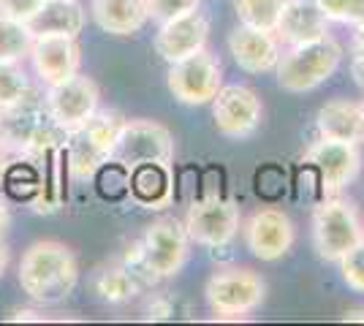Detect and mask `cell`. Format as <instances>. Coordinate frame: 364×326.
I'll use <instances>...</instances> for the list:
<instances>
[{
  "instance_id": "2e32d148",
  "label": "cell",
  "mask_w": 364,
  "mask_h": 326,
  "mask_svg": "<svg viewBox=\"0 0 364 326\" xmlns=\"http://www.w3.org/2000/svg\"><path fill=\"white\" fill-rule=\"evenodd\" d=\"M210 38V22L201 11H188L168 22H161L155 33V52L166 63H177L193 52H201Z\"/></svg>"
},
{
  "instance_id": "8fae6325",
  "label": "cell",
  "mask_w": 364,
  "mask_h": 326,
  "mask_svg": "<svg viewBox=\"0 0 364 326\" xmlns=\"http://www.w3.org/2000/svg\"><path fill=\"white\" fill-rule=\"evenodd\" d=\"M44 104L55 125L63 128L65 134H71L76 128H82L98 112V85L90 77L74 74L65 82L49 85Z\"/></svg>"
},
{
  "instance_id": "cb8c5ba5",
  "label": "cell",
  "mask_w": 364,
  "mask_h": 326,
  "mask_svg": "<svg viewBox=\"0 0 364 326\" xmlns=\"http://www.w3.org/2000/svg\"><path fill=\"white\" fill-rule=\"evenodd\" d=\"M283 3L286 0H234V9H237L240 25L274 33L280 11H283Z\"/></svg>"
},
{
  "instance_id": "484cf974",
  "label": "cell",
  "mask_w": 364,
  "mask_h": 326,
  "mask_svg": "<svg viewBox=\"0 0 364 326\" xmlns=\"http://www.w3.org/2000/svg\"><path fill=\"white\" fill-rule=\"evenodd\" d=\"M28 93H31V85L19 63H0V109L14 107Z\"/></svg>"
},
{
  "instance_id": "836d02e7",
  "label": "cell",
  "mask_w": 364,
  "mask_h": 326,
  "mask_svg": "<svg viewBox=\"0 0 364 326\" xmlns=\"http://www.w3.org/2000/svg\"><path fill=\"white\" fill-rule=\"evenodd\" d=\"M6 266H9V248H6V242L0 239V278H3Z\"/></svg>"
},
{
  "instance_id": "83f0119b",
  "label": "cell",
  "mask_w": 364,
  "mask_h": 326,
  "mask_svg": "<svg viewBox=\"0 0 364 326\" xmlns=\"http://www.w3.org/2000/svg\"><path fill=\"white\" fill-rule=\"evenodd\" d=\"M340 272L353 291H364V239L340 259Z\"/></svg>"
},
{
  "instance_id": "5b68a950",
  "label": "cell",
  "mask_w": 364,
  "mask_h": 326,
  "mask_svg": "<svg viewBox=\"0 0 364 326\" xmlns=\"http://www.w3.org/2000/svg\"><path fill=\"white\" fill-rule=\"evenodd\" d=\"M204 296L218 318H242L261 308L267 283L247 266H223L207 280Z\"/></svg>"
},
{
  "instance_id": "e0dca14e",
  "label": "cell",
  "mask_w": 364,
  "mask_h": 326,
  "mask_svg": "<svg viewBox=\"0 0 364 326\" xmlns=\"http://www.w3.org/2000/svg\"><path fill=\"white\" fill-rule=\"evenodd\" d=\"M228 49L234 63L247 71V74H267L274 71V65L280 60V41L272 31H258L240 25L228 36Z\"/></svg>"
},
{
  "instance_id": "ac0fdd59",
  "label": "cell",
  "mask_w": 364,
  "mask_h": 326,
  "mask_svg": "<svg viewBox=\"0 0 364 326\" xmlns=\"http://www.w3.org/2000/svg\"><path fill=\"white\" fill-rule=\"evenodd\" d=\"M326 25L329 19L318 9L316 0H286L274 33H277V41L296 47V44L318 41L323 36H329Z\"/></svg>"
},
{
  "instance_id": "7402d4cb",
  "label": "cell",
  "mask_w": 364,
  "mask_h": 326,
  "mask_svg": "<svg viewBox=\"0 0 364 326\" xmlns=\"http://www.w3.org/2000/svg\"><path fill=\"white\" fill-rule=\"evenodd\" d=\"M131 193L141 204H150L161 210L171 199V180H168V166L161 163H141L131 169Z\"/></svg>"
},
{
  "instance_id": "7a4b0ae2",
  "label": "cell",
  "mask_w": 364,
  "mask_h": 326,
  "mask_svg": "<svg viewBox=\"0 0 364 326\" xmlns=\"http://www.w3.org/2000/svg\"><path fill=\"white\" fill-rule=\"evenodd\" d=\"M340 60H343V47L332 36L296 44L286 55H280V60L274 65L277 85L289 93H310L340 68Z\"/></svg>"
},
{
  "instance_id": "8d00e7d4",
  "label": "cell",
  "mask_w": 364,
  "mask_h": 326,
  "mask_svg": "<svg viewBox=\"0 0 364 326\" xmlns=\"http://www.w3.org/2000/svg\"><path fill=\"white\" fill-rule=\"evenodd\" d=\"M362 109H364V101H362Z\"/></svg>"
},
{
  "instance_id": "9c48e42d",
  "label": "cell",
  "mask_w": 364,
  "mask_h": 326,
  "mask_svg": "<svg viewBox=\"0 0 364 326\" xmlns=\"http://www.w3.org/2000/svg\"><path fill=\"white\" fill-rule=\"evenodd\" d=\"M220 87H223L220 63L207 49L171 63L168 68V90L180 104H188V107L210 104Z\"/></svg>"
},
{
  "instance_id": "d590c367",
  "label": "cell",
  "mask_w": 364,
  "mask_h": 326,
  "mask_svg": "<svg viewBox=\"0 0 364 326\" xmlns=\"http://www.w3.org/2000/svg\"><path fill=\"white\" fill-rule=\"evenodd\" d=\"M0 183H3V174H0Z\"/></svg>"
},
{
  "instance_id": "9a60e30c",
  "label": "cell",
  "mask_w": 364,
  "mask_h": 326,
  "mask_svg": "<svg viewBox=\"0 0 364 326\" xmlns=\"http://www.w3.org/2000/svg\"><path fill=\"white\" fill-rule=\"evenodd\" d=\"M31 60L41 82L58 85V82H65L68 77L79 74L82 52H79V44H76L74 36L44 33V36L33 38Z\"/></svg>"
},
{
  "instance_id": "d4e9b609",
  "label": "cell",
  "mask_w": 364,
  "mask_h": 326,
  "mask_svg": "<svg viewBox=\"0 0 364 326\" xmlns=\"http://www.w3.org/2000/svg\"><path fill=\"white\" fill-rule=\"evenodd\" d=\"M136 288L139 286H136V278H134V269H128V266L107 269V272H101L98 280H95V291L109 305H122V302L134 299Z\"/></svg>"
},
{
  "instance_id": "52a82bcc",
  "label": "cell",
  "mask_w": 364,
  "mask_h": 326,
  "mask_svg": "<svg viewBox=\"0 0 364 326\" xmlns=\"http://www.w3.org/2000/svg\"><path fill=\"white\" fill-rule=\"evenodd\" d=\"M364 239L362 220L348 202L326 199L313 212V242L323 261H340L356 242Z\"/></svg>"
},
{
  "instance_id": "ba28073f",
  "label": "cell",
  "mask_w": 364,
  "mask_h": 326,
  "mask_svg": "<svg viewBox=\"0 0 364 326\" xmlns=\"http://www.w3.org/2000/svg\"><path fill=\"white\" fill-rule=\"evenodd\" d=\"M174 158V139L166 125L152 123V120H131L122 123L114 150H112V161L122 163L131 171L134 166L141 163H161L168 166Z\"/></svg>"
},
{
  "instance_id": "4fadbf2b",
  "label": "cell",
  "mask_w": 364,
  "mask_h": 326,
  "mask_svg": "<svg viewBox=\"0 0 364 326\" xmlns=\"http://www.w3.org/2000/svg\"><path fill=\"white\" fill-rule=\"evenodd\" d=\"M213 120L218 134L228 139H247L261 125V98L245 85L220 87L213 101Z\"/></svg>"
},
{
  "instance_id": "5bb4252c",
  "label": "cell",
  "mask_w": 364,
  "mask_h": 326,
  "mask_svg": "<svg viewBox=\"0 0 364 326\" xmlns=\"http://www.w3.org/2000/svg\"><path fill=\"white\" fill-rule=\"evenodd\" d=\"M245 242L247 250L261 261H277L283 259L294 245V226L283 210L264 207L256 210L247 226H245Z\"/></svg>"
},
{
  "instance_id": "f546056e",
  "label": "cell",
  "mask_w": 364,
  "mask_h": 326,
  "mask_svg": "<svg viewBox=\"0 0 364 326\" xmlns=\"http://www.w3.org/2000/svg\"><path fill=\"white\" fill-rule=\"evenodd\" d=\"M41 3H44V0H0V14L28 22V19L41 9Z\"/></svg>"
},
{
  "instance_id": "44dd1931",
  "label": "cell",
  "mask_w": 364,
  "mask_h": 326,
  "mask_svg": "<svg viewBox=\"0 0 364 326\" xmlns=\"http://www.w3.org/2000/svg\"><path fill=\"white\" fill-rule=\"evenodd\" d=\"M33 36L44 33H63V36H79L85 28V9L79 0H44L41 9L28 19Z\"/></svg>"
},
{
  "instance_id": "6da1fadb",
  "label": "cell",
  "mask_w": 364,
  "mask_h": 326,
  "mask_svg": "<svg viewBox=\"0 0 364 326\" xmlns=\"http://www.w3.org/2000/svg\"><path fill=\"white\" fill-rule=\"evenodd\" d=\"M79 280L76 256L68 245L55 239H38L25 250L19 261V286L33 302L58 305L68 299Z\"/></svg>"
},
{
  "instance_id": "30bf717a",
  "label": "cell",
  "mask_w": 364,
  "mask_h": 326,
  "mask_svg": "<svg viewBox=\"0 0 364 326\" xmlns=\"http://www.w3.org/2000/svg\"><path fill=\"white\" fill-rule=\"evenodd\" d=\"M185 232L204 248H223L240 232V207L220 193H207L204 199L191 204Z\"/></svg>"
},
{
  "instance_id": "e575fe53",
  "label": "cell",
  "mask_w": 364,
  "mask_h": 326,
  "mask_svg": "<svg viewBox=\"0 0 364 326\" xmlns=\"http://www.w3.org/2000/svg\"><path fill=\"white\" fill-rule=\"evenodd\" d=\"M343 318H346V321H364V310H348Z\"/></svg>"
},
{
  "instance_id": "1f68e13d",
  "label": "cell",
  "mask_w": 364,
  "mask_h": 326,
  "mask_svg": "<svg viewBox=\"0 0 364 326\" xmlns=\"http://www.w3.org/2000/svg\"><path fill=\"white\" fill-rule=\"evenodd\" d=\"M350 49H353V55H364V22L356 25V33H353V44H350Z\"/></svg>"
},
{
  "instance_id": "ffe728a7",
  "label": "cell",
  "mask_w": 364,
  "mask_h": 326,
  "mask_svg": "<svg viewBox=\"0 0 364 326\" xmlns=\"http://www.w3.org/2000/svg\"><path fill=\"white\" fill-rule=\"evenodd\" d=\"M318 134L323 139L362 144L364 141V109L353 101H329L318 112Z\"/></svg>"
},
{
  "instance_id": "d6a6232c",
  "label": "cell",
  "mask_w": 364,
  "mask_h": 326,
  "mask_svg": "<svg viewBox=\"0 0 364 326\" xmlns=\"http://www.w3.org/2000/svg\"><path fill=\"white\" fill-rule=\"evenodd\" d=\"M9 223H11V215H9V207H6V202L0 199V237H3V232L9 229Z\"/></svg>"
},
{
  "instance_id": "4dcf8cb0",
  "label": "cell",
  "mask_w": 364,
  "mask_h": 326,
  "mask_svg": "<svg viewBox=\"0 0 364 326\" xmlns=\"http://www.w3.org/2000/svg\"><path fill=\"white\" fill-rule=\"evenodd\" d=\"M350 77L364 90V55H353L350 58Z\"/></svg>"
},
{
  "instance_id": "4316f807",
  "label": "cell",
  "mask_w": 364,
  "mask_h": 326,
  "mask_svg": "<svg viewBox=\"0 0 364 326\" xmlns=\"http://www.w3.org/2000/svg\"><path fill=\"white\" fill-rule=\"evenodd\" d=\"M316 3L332 22H343V25L364 22V0H316Z\"/></svg>"
},
{
  "instance_id": "277c9868",
  "label": "cell",
  "mask_w": 364,
  "mask_h": 326,
  "mask_svg": "<svg viewBox=\"0 0 364 326\" xmlns=\"http://www.w3.org/2000/svg\"><path fill=\"white\" fill-rule=\"evenodd\" d=\"M65 131L55 125L44 101H38L33 90L19 104L9 109H0V141L25 150V153H49Z\"/></svg>"
},
{
  "instance_id": "603a6c76",
  "label": "cell",
  "mask_w": 364,
  "mask_h": 326,
  "mask_svg": "<svg viewBox=\"0 0 364 326\" xmlns=\"http://www.w3.org/2000/svg\"><path fill=\"white\" fill-rule=\"evenodd\" d=\"M33 36L28 22L0 14V63H19L31 55Z\"/></svg>"
},
{
  "instance_id": "3957f363",
  "label": "cell",
  "mask_w": 364,
  "mask_h": 326,
  "mask_svg": "<svg viewBox=\"0 0 364 326\" xmlns=\"http://www.w3.org/2000/svg\"><path fill=\"white\" fill-rule=\"evenodd\" d=\"M122 128V120L112 112L104 114H92L82 128H76L71 134H65V147L63 158L68 163V171L76 180H87L101 169L112 158L114 141Z\"/></svg>"
},
{
  "instance_id": "7c38bea8",
  "label": "cell",
  "mask_w": 364,
  "mask_h": 326,
  "mask_svg": "<svg viewBox=\"0 0 364 326\" xmlns=\"http://www.w3.org/2000/svg\"><path fill=\"white\" fill-rule=\"evenodd\" d=\"M304 169L313 171L321 185V193H337L340 188H346L348 183L356 180L362 158L356 144H346V141L323 139L316 141L307 153H304Z\"/></svg>"
},
{
  "instance_id": "f1b7e54d",
  "label": "cell",
  "mask_w": 364,
  "mask_h": 326,
  "mask_svg": "<svg viewBox=\"0 0 364 326\" xmlns=\"http://www.w3.org/2000/svg\"><path fill=\"white\" fill-rule=\"evenodd\" d=\"M196 9L198 0H147V11H150V19H155V22H168L174 16L196 11Z\"/></svg>"
},
{
  "instance_id": "8992f818",
  "label": "cell",
  "mask_w": 364,
  "mask_h": 326,
  "mask_svg": "<svg viewBox=\"0 0 364 326\" xmlns=\"http://www.w3.org/2000/svg\"><path fill=\"white\" fill-rule=\"evenodd\" d=\"M188 232L177 220L164 217L147 226L144 239L139 242L134 259L128 256V261L139 264L144 272H150L152 278H171L177 275L188 259Z\"/></svg>"
},
{
  "instance_id": "d6986e66",
  "label": "cell",
  "mask_w": 364,
  "mask_h": 326,
  "mask_svg": "<svg viewBox=\"0 0 364 326\" xmlns=\"http://www.w3.org/2000/svg\"><path fill=\"white\" fill-rule=\"evenodd\" d=\"M90 11L95 25L112 36H134L150 19L147 0H92Z\"/></svg>"
}]
</instances>
